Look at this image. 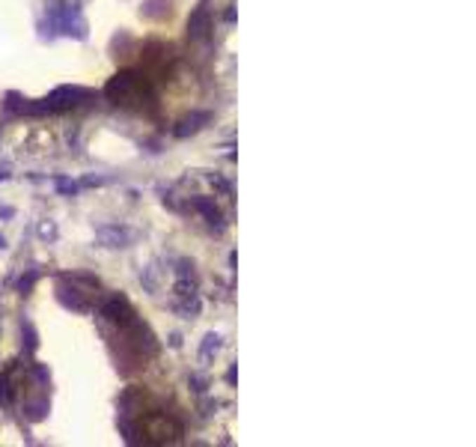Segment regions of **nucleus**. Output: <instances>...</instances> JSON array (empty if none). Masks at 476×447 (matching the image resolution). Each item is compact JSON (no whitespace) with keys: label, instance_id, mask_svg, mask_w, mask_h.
Wrapping results in <instances>:
<instances>
[{"label":"nucleus","instance_id":"f257e3e1","mask_svg":"<svg viewBox=\"0 0 476 447\" xmlns=\"http://www.w3.org/2000/svg\"><path fill=\"white\" fill-rule=\"evenodd\" d=\"M105 96L117 105H134V102H143V96H149V86L137 72H119L105 86Z\"/></svg>","mask_w":476,"mask_h":447},{"label":"nucleus","instance_id":"f03ea898","mask_svg":"<svg viewBox=\"0 0 476 447\" xmlns=\"http://www.w3.org/2000/svg\"><path fill=\"white\" fill-rule=\"evenodd\" d=\"M48 18H51V24L60 33L74 36V39H84L86 36V21L81 15L78 0H57V4L48 9Z\"/></svg>","mask_w":476,"mask_h":447},{"label":"nucleus","instance_id":"7ed1b4c3","mask_svg":"<svg viewBox=\"0 0 476 447\" xmlns=\"http://www.w3.org/2000/svg\"><path fill=\"white\" fill-rule=\"evenodd\" d=\"M209 30H211L209 0H199V6L191 12V18H187V36H191V39H206Z\"/></svg>","mask_w":476,"mask_h":447},{"label":"nucleus","instance_id":"20e7f679","mask_svg":"<svg viewBox=\"0 0 476 447\" xmlns=\"http://www.w3.org/2000/svg\"><path fill=\"white\" fill-rule=\"evenodd\" d=\"M95 235L105 247H125L134 242V233L128 227H119V224H105V227L95 230Z\"/></svg>","mask_w":476,"mask_h":447},{"label":"nucleus","instance_id":"39448f33","mask_svg":"<svg viewBox=\"0 0 476 447\" xmlns=\"http://www.w3.org/2000/svg\"><path fill=\"white\" fill-rule=\"evenodd\" d=\"M191 206L206 218V224H209L211 230H218V233L223 230V215H220V209L215 206V200H209V197H194Z\"/></svg>","mask_w":476,"mask_h":447},{"label":"nucleus","instance_id":"423d86ee","mask_svg":"<svg viewBox=\"0 0 476 447\" xmlns=\"http://www.w3.org/2000/svg\"><path fill=\"white\" fill-rule=\"evenodd\" d=\"M206 122H211V114H209V110H197V114L185 117L179 126L173 129V134H176V138H187V134H197L199 129L206 126Z\"/></svg>","mask_w":476,"mask_h":447},{"label":"nucleus","instance_id":"0eeeda50","mask_svg":"<svg viewBox=\"0 0 476 447\" xmlns=\"http://www.w3.org/2000/svg\"><path fill=\"white\" fill-rule=\"evenodd\" d=\"M176 292L182 295H197V278H194V266L182 263L179 266V280H176Z\"/></svg>","mask_w":476,"mask_h":447},{"label":"nucleus","instance_id":"6e6552de","mask_svg":"<svg viewBox=\"0 0 476 447\" xmlns=\"http://www.w3.org/2000/svg\"><path fill=\"white\" fill-rule=\"evenodd\" d=\"M176 313H182L185 319H194L199 313V298L197 295H182V302L176 304Z\"/></svg>","mask_w":476,"mask_h":447},{"label":"nucleus","instance_id":"1a4fd4ad","mask_svg":"<svg viewBox=\"0 0 476 447\" xmlns=\"http://www.w3.org/2000/svg\"><path fill=\"white\" fill-rule=\"evenodd\" d=\"M220 349V334H209V337L203 340V349H199V358L203 361H211V355H218Z\"/></svg>","mask_w":476,"mask_h":447},{"label":"nucleus","instance_id":"9d476101","mask_svg":"<svg viewBox=\"0 0 476 447\" xmlns=\"http://www.w3.org/2000/svg\"><path fill=\"white\" fill-rule=\"evenodd\" d=\"M12 400V388H9V376H0V406H9Z\"/></svg>","mask_w":476,"mask_h":447},{"label":"nucleus","instance_id":"9b49d317","mask_svg":"<svg viewBox=\"0 0 476 447\" xmlns=\"http://www.w3.org/2000/svg\"><path fill=\"white\" fill-rule=\"evenodd\" d=\"M211 185H215V188H220V191H223V194H227V197L232 194V188H230V182H227V179H220V176H218V173H215V176H211Z\"/></svg>","mask_w":476,"mask_h":447},{"label":"nucleus","instance_id":"f8f14e48","mask_svg":"<svg viewBox=\"0 0 476 447\" xmlns=\"http://www.w3.org/2000/svg\"><path fill=\"white\" fill-rule=\"evenodd\" d=\"M33 280H36V271H30V275H27V278H21V283H18V290H21V292H27V290L33 287Z\"/></svg>","mask_w":476,"mask_h":447},{"label":"nucleus","instance_id":"ddd939ff","mask_svg":"<svg viewBox=\"0 0 476 447\" xmlns=\"http://www.w3.org/2000/svg\"><path fill=\"white\" fill-rule=\"evenodd\" d=\"M57 188H60V191H72V194H74V191H78V185L69 182V179H60V182H57Z\"/></svg>","mask_w":476,"mask_h":447},{"label":"nucleus","instance_id":"4468645a","mask_svg":"<svg viewBox=\"0 0 476 447\" xmlns=\"http://www.w3.org/2000/svg\"><path fill=\"white\" fill-rule=\"evenodd\" d=\"M9 176V167L6 164H0V179H6Z\"/></svg>","mask_w":476,"mask_h":447},{"label":"nucleus","instance_id":"2eb2a0df","mask_svg":"<svg viewBox=\"0 0 476 447\" xmlns=\"http://www.w3.org/2000/svg\"><path fill=\"white\" fill-rule=\"evenodd\" d=\"M0 247H6V239H4V235H0Z\"/></svg>","mask_w":476,"mask_h":447}]
</instances>
